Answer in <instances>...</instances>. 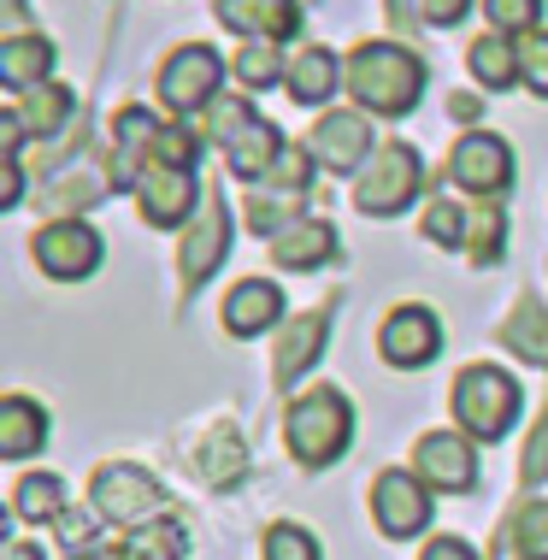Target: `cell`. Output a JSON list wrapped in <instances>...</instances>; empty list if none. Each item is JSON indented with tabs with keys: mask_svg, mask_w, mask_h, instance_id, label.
Here are the masks:
<instances>
[{
	"mask_svg": "<svg viewBox=\"0 0 548 560\" xmlns=\"http://www.w3.org/2000/svg\"><path fill=\"white\" fill-rule=\"evenodd\" d=\"M348 95L360 101V113L377 118H407L424 101V66L401 42H360L348 54Z\"/></svg>",
	"mask_w": 548,
	"mask_h": 560,
	"instance_id": "cell-1",
	"label": "cell"
},
{
	"mask_svg": "<svg viewBox=\"0 0 548 560\" xmlns=\"http://www.w3.org/2000/svg\"><path fill=\"white\" fill-rule=\"evenodd\" d=\"M348 436H354V407H348V396L337 384L307 389V396L283 413V448H289V460L307 466V472L342 460Z\"/></svg>",
	"mask_w": 548,
	"mask_h": 560,
	"instance_id": "cell-2",
	"label": "cell"
},
{
	"mask_svg": "<svg viewBox=\"0 0 548 560\" xmlns=\"http://www.w3.org/2000/svg\"><path fill=\"white\" fill-rule=\"evenodd\" d=\"M207 136L224 148V165H231L236 177H248V184H266L271 160L283 154V136L271 130L242 95H236V101H231V95L212 101V107H207Z\"/></svg>",
	"mask_w": 548,
	"mask_h": 560,
	"instance_id": "cell-3",
	"label": "cell"
},
{
	"mask_svg": "<svg viewBox=\"0 0 548 560\" xmlns=\"http://www.w3.org/2000/svg\"><path fill=\"white\" fill-rule=\"evenodd\" d=\"M454 419H460V431L471 443H501V436L513 431V419H520V384H513L501 366H466L454 377Z\"/></svg>",
	"mask_w": 548,
	"mask_h": 560,
	"instance_id": "cell-4",
	"label": "cell"
},
{
	"mask_svg": "<svg viewBox=\"0 0 548 560\" xmlns=\"http://www.w3.org/2000/svg\"><path fill=\"white\" fill-rule=\"evenodd\" d=\"M419 189H424V154L413 142H384L365 160V172L354 184V207L365 219H395L419 201Z\"/></svg>",
	"mask_w": 548,
	"mask_h": 560,
	"instance_id": "cell-5",
	"label": "cell"
},
{
	"mask_svg": "<svg viewBox=\"0 0 548 560\" xmlns=\"http://www.w3.org/2000/svg\"><path fill=\"white\" fill-rule=\"evenodd\" d=\"M89 508L101 513L106 525H125V532H142V525H154L165 513V490L154 472H142V466L130 460H106L95 478H89Z\"/></svg>",
	"mask_w": 548,
	"mask_h": 560,
	"instance_id": "cell-6",
	"label": "cell"
},
{
	"mask_svg": "<svg viewBox=\"0 0 548 560\" xmlns=\"http://www.w3.org/2000/svg\"><path fill=\"white\" fill-rule=\"evenodd\" d=\"M224 89V54L212 42H183L172 48V59L160 66V101L172 107L177 118H195L219 101Z\"/></svg>",
	"mask_w": 548,
	"mask_h": 560,
	"instance_id": "cell-7",
	"label": "cell"
},
{
	"mask_svg": "<svg viewBox=\"0 0 548 560\" xmlns=\"http://www.w3.org/2000/svg\"><path fill=\"white\" fill-rule=\"evenodd\" d=\"M372 520L377 532L407 542L419 537L424 525L436 520V502H431V483H424L419 472H407V466H389V472L372 478Z\"/></svg>",
	"mask_w": 548,
	"mask_h": 560,
	"instance_id": "cell-8",
	"label": "cell"
},
{
	"mask_svg": "<svg viewBox=\"0 0 548 560\" xmlns=\"http://www.w3.org/2000/svg\"><path fill=\"white\" fill-rule=\"evenodd\" d=\"M30 254H36V266L48 271V278L78 283V278H89V271H101L106 242H101L95 224H83V219H54V224H42V231L30 236Z\"/></svg>",
	"mask_w": 548,
	"mask_h": 560,
	"instance_id": "cell-9",
	"label": "cell"
},
{
	"mask_svg": "<svg viewBox=\"0 0 548 560\" xmlns=\"http://www.w3.org/2000/svg\"><path fill=\"white\" fill-rule=\"evenodd\" d=\"M448 177L460 184L471 201H495L513 184V148L495 130H466L448 154Z\"/></svg>",
	"mask_w": 548,
	"mask_h": 560,
	"instance_id": "cell-10",
	"label": "cell"
},
{
	"mask_svg": "<svg viewBox=\"0 0 548 560\" xmlns=\"http://www.w3.org/2000/svg\"><path fill=\"white\" fill-rule=\"evenodd\" d=\"M377 354H384L395 372L431 366V360L443 354V319H436L431 307H419V301H407V307H395L384 319V330H377Z\"/></svg>",
	"mask_w": 548,
	"mask_h": 560,
	"instance_id": "cell-11",
	"label": "cell"
},
{
	"mask_svg": "<svg viewBox=\"0 0 548 560\" xmlns=\"http://www.w3.org/2000/svg\"><path fill=\"white\" fill-rule=\"evenodd\" d=\"M413 472L443 495H466L478 483V454L466 431H424L413 443Z\"/></svg>",
	"mask_w": 548,
	"mask_h": 560,
	"instance_id": "cell-12",
	"label": "cell"
},
{
	"mask_svg": "<svg viewBox=\"0 0 548 560\" xmlns=\"http://www.w3.org/2000/svg\"><path fill=\"white\" fill-rule=\"evenodd\" d=\"M224 248H231V207H224V195L212 189V195H207V207H201V219L189 224V236H183V248H177L183 290H189V295L201 290L212 271L224 266Z\"/></svg>",
	"mask_w": 548,
	"mask_h": 560,
	"instance_id": "cell-13",
	"label": "cell"
},
{
	"mask_svg": "<svg viewBox=\"0 0 548 560\" xmlns=\"http://www.w3.org/2000/svg\"><path fill=\"white\" fill-rule=\"evenodd\" d=\"M307 154L318 160V172H354L372 160V125L365 113H325L307 130Z\"/></svg>",
	"mask_w": 548,
	"mask_h": 560,
	"instance_id": "cell-14",
	"label": "cell"
},
{
	"mask_svg": "<svg viewBox=\"0 0 548 560\" xmlns=\"http://www.w3.org/2000/svg\"><path fill=\"white\" fill-rule=\"evenodd\" d=\"M219 24L248 42H283L301 36V0H219Z\"/></svg>",
	"mask_w": 548,
	"mask_h": 560,
	"instance_id": "cell-15",
	"label": "cell"
},
{
	"mask_svg": "<svg viewBox=\"0 0 548 560\" xmlns=\"http://www.w3.org/2000/svg\"><path fill=\"white\" fill-rule=\"evenodd\" d=\"M136 207L154 231H177L195 207V172H172V165H148L142 189H136Z\"/></svg>",
	"mask_w": 548,
	"mask_h": 560,
	"instance_id": "cell-16",
	"label": "cell"
},
{
	"mask_svg": "<svg viewBox=\"0 0 548 560\" xmlns=\"http://www.w3.org/2000/svg\"><path fill=\"white\" fill-rule=\"evenodd\" d=\"M325 342H330V319H325V313L283 319V337H278V348H271V377H278V384L307 377L318 366V354H325Z\"/></svg>",
	"mask_w": 548,
	"mask_h": 560,
	"instance_id": "cell-17",
	"label": "cell"
},
{
	"mask_svg": "<svg viewBox=\"0 0 548 560\" xmlns=\"http://www.w3.org/2000/svg\"><path fill=\"white\" fill-rule=\"evenodd\" d=\"M337 89H348V66L337 59V48L313 42V48H301L295 59H289V101H301V107H325Z\"/></svg>",
	"mask_w": 548,
	"mask_h": 560,
	"instance_id": "cell-18",
	"label": "cell"
},
{
	"mask_svg": "<svg viewBox=\"0 0 548 560\" xmlns=\"http://www.w3.org/2000/svg\"><path fill=\"white\" fill-rule=\"evenodd\" d=\"M283 319V290L271 278H242L231 295H224V330L231 337H260Z\"/></svg>",
	"mask_w": 548,
	"mask_h": 560,
	"instance_id": "cell-19",
	"label": "cell"
},
{
	"mask_svg": "<svg viewBox=\"0 0 548 560\" xmlns=\"http://www.w3.org/2000/svg\"><path fill=\"white\" fill-rule=\"evenodd\" d=\"M330 254H337V224L330 219H295L278 242H271L278 271H313V266H325Z\"/></svg>",
	"mask_w": 548,
	"mask_h": 560,
	"instance_id": "cell-20",
	"label": "cell"
},
{
	"mask_svg": "<svg viewBox=\"0 0 548 560\" xmlns=\"http://www.w3.org/2000/svg\"><path fill=\"white\" fill-rule=\"evenodd\" d=\"M313 189H271V184H254L248 195H242V224H248L254 236H271L278 242L295 219H307L301 207H307Z\"/></svg>",
	"mask_w": 548,
	"mask_h": 560,
	"instance_id": "cell-21",
	"label": "cell"
},
{
	"mask_svg": "<svg viewBox=\"0 0 548 560\" xmlns=\"http://www.w3.org/2000/svg\"><path fill=\"white\" fill-rule=\"evenodd\" d=\"M54 71V42L48 36H7L0 42V83L12 89V95H30V89H42Z\"/></svg>",
	"mask_w": 548,
	"mask_h": 560,
	"instance_id": "cell-22",
	"label": "cell"
},
{
	"mask_svg": "<svg viewBox=\"0 0 548 560\" xmlns=\"http://www.w3.org/2000/svg\"><path fill=\"white\" fill-rule=\"evenodd\" d=\"M189 466H195V478H201V483H212V490H231V483L248 472V448H242L236 425H212L201 436V448L189 454Z\"/></svg>",
	"mask_w": 548,
	"mask_h": 560,
	"instance_id": "cell-23",
	"label": "cell"
},
{
	"mask_svg": "<svg viewBox=\"0 0 548 560\" xmlns=\"http://www.w3.org/2000/svg\"><path fill=\"white\" fill-rule=\"evenodd\" d=\"M42 443H48V413L30 396L0 401V454H7V460H30Z\"/></svg>",
	"mask_w": 548,
	"mask_h": 560,
	"instance_id": "cell-24",
	"label": "cell"
},
{
	"mask_svg": "<svg viewBox=\"0 0 548 560\" xmlns=\"http://www.w3.org/2000/svg\"><path fill=\"white\" fill-rule=\"evenodd\" d=\"M466 66H471V78H478L483 89H513L520 83V42L490 30V36H478L466 48Z\"/></svg>",
	"mask_w": 548,
	"mask_h": 560,
	"instance_id": "cell-25",
	"label": "cell"
},
{
	"mask_svg": "<svg viewBox=\"0 0 548 560\" xmlns=\"http://www.w3.org/2000/svg\"><path fill=\"white\" fill-rule=\"evenodd\" d=\"M19 125L24 136H59V130H71L66 118H71V89L66 83H42V89H30V95H19Z\"/></svg>",
	"mask_w": 548,
	"mask_h": 560,
	"instance_id": "cell-26",
	"label": "cell"
},
{
	"mask_svg": "<svg viewBox=\"0 0 548 560\" xmlns=\"http://www.w3.org/2000/svg\"><path fill=\"white\" fill-rule=\"evenodd\" d=\"M501 342H508L520 360H530V366H548V307H543V301L520 295L513 319L501 325Z\"/></svg>",
	"mask_w": 548,
	"mask_h": 560,
	"instance_id": "cell-27",
	"label": "cell"
},
{
	"mask_svg": "<svg viewBox=\"0 0 548 560\" xmlns=\"http://www.w3.org/2000/svg\"><path fill=\"white\" fill-rule=\"evenodd\" d=\"M66 513V478H54V472H24L19 478V490H12V520H24V525H42V520H59Z\"/></svg>",
	"mask_w": 548,
	"mask_h": 560,
	"instance_id": "cell-28",
	"label": "cell"
},
{
	"mask_svg": "<svg viewBox=\"0 0 548 560\" xmlns=\"http://www.w3.org/2000/svg\"><path fill=\"white\" fill-rule=\"evenodd\" d=\"M231 71H236L242 89H278V83H289V66H283L278 42H248V48H236Z\"/></svg>",
	"mask_w": 548,
	"mask_h": 560,
	"instance_id": "cell-29",
	"label": "cell"
},
{
	"mask_svg": "<svg viewBox=\"0 0 548 560\" xmlns=\"http://www.w3.org/2000/svg\"><path fill=\"white\" fill-rule=\"evenodd\" d=\"M501 242H508V213L495 201H478L466 219V254L471 266H495L501 260Z\"/></svg>",
	"mask_w": 548,
	"mask_h": 560,
	"instance_id": "cell-30",
	"label": "cell"
},
{
	"mask_svg": "<svg viewBox=\"0 0 548 560\" xmlns=\"http://www.w3.org/2000/svg\"><path fill=\"white\" fill-rule=\"evenodd\" d=\"M130 555L136 560H183V555H189V532H183L172 513H160L154 525L130 532Z\"/></svg>",
	"mask_w": 548,
	"mask_h": 560,
	"instance_id": "cell-31",
	"label": "cell"
},
{
	"mask_svg": "<svg viewBox=\"0 0 548 560\" xmlns=\"http://www.w3.org/2000/svg\"><path fill=\"white\" fill-rule=\"evenodd\" d=\"M54 537H59V549H66V555L95 560L101 555V513L95 508H66L54 520Z\"/></svg>",
	"mask_w": 548,
	"mask_h": 560,
	"instance_id": "cell-32",
	"label": "cell"
},
{
	"mask_svg": "<svg viewBox=\"0 0 548 560\" xmlns=\"http://www.w3.org/2000/svg\"><path fill=\"white\" fill-rule=\"evenodd\" d=\"M106 172H66V184H48L42 195V207H54V213H78V207H95L113 195V184H101Z\"/></svg>",
	"mask_w": 548,
	"mask_h": 560,
	"instance_id": "cell-33",
	"label": "cell"
},
{
	"mask_svg": "<svg viewBox=\"0 0 548 560\" xmlns=\"http://www.w3.org/2000/svg\"><path fill=\"white\" fill-rule=\"evenodd\" d=\"M513 560H548V502H525L513 513Z\"/></svg>",
	"mask_w": 548,
	"mask_h": 560,
	"instance_id": "cell-34",
	"label": "cell"
},
{
	"mask_svg": "<svg viewBox=\"0 0 548 560\" xmlns=\"http://www.w3.org/2000/svg\"><path fill=\"white\" fill-rule=\"evenodd\" d=\"M195 160H201V136L189 130V118H177V125H160V136H154V165L195 172Z\"/></svg>",
	"mask_w": 548,
	"mask_h": 560,
	"instance_id": "cell-35",
	"label": "cell"
},
{
	"mask_svg": "<svg viewBox=\"0 0 548 560\" xmlns=\"http://www.w3.org/2000/svg\"><path fill=\"white\" fill-rule=\"evenodd\" d=\"M466 207H454V201H431V207H424V224H419V231L424 236H431L436 242V248H466Z\"/></svg>",
	"mask_w": 548,
	"mask_h": 560,
	"instance_id": "cell-36",
	"label": "cell"
},
{
	"mask_svg": "<svg viewBox=\"0 0 548 560\" xmlns=\"http://www.w3.org/2000/svg\"><path fill=\"white\" fill-rule=\"evenodd\" d=\"M483 12H490V30H501V36H530L543 24V0H483Z\"/></svg>",
	"mask_w": 548,
	"mask_h": 560,
	"instance_id": "cell-37",
	"label": "cell"
},
{
	"mask_svg": "<svg viewBox=\"0 0 548 560\" xmlns=\"http://www.w3.org/2000/svg\"><path fill=\"white\" fill-rule=\"evenodd\" d=\"M513 42H520V83L548 101V30H530V36H513Z\"/></svg>",
	"mask_w": 548,
	"mask_h": 560,
	"instance_id": "cell-38",
	"label": "cell"
},
{
	"mask_svg": "<svg viewBox=\"0 0 548 560\" xmlns=\"http://www.w3.org/2000/svg\"><path fill=\"white\" fill-rule=\"evenodd\" d=\"M260 549H266V560H318V537L301 532V525H289V520H278Z\"/></svg>",
	"mask_w": 548,
	"mask_h": 560,
	"instance_id": "cell-39",
	"label": "cell"
},
{
	"mask_svg": "<svg viewBox=\"0 0 548 560\" xmlns=\"http://www.w3.org/2000/svg\"><path fill=\"white\" fill-rule=\"evenodd\" d=\"M520 483H548V413L537 419V431H530V443L520 454Z\"/></svg>",
	"mask_w": 548,
	"mask_h": 560,
	"instance_id": "cell-40",
	"label": "cell"
},
{
	"mask_svg": "<svg viewBox=\"0 0 548 560\" xmlns=\"http://www.w3.org/2000/svg\"><path fill=\"white\" fill-rule=\"evenodd\" d=\"M466 12H471V0H419V19H424V24H436V30L460 24Z\"/></svg>",
	"mask_w": 548,
	"mask_h": 560,
	"instance_id": "cell-41",
	"label": "cell"
},
{
	"mask_svg": "<svg viewBox=\"0 0 548 560\" xmlns=\"http://www.w3.org/2000/svg\"><path fill=\"white\" fill-rule=\"evenodd\" d=\"M419 560H478V549L460 537H436V542H424V555Z\"/></svg>",
	"mask_w": 548,
	"mask_h": 560,
	"instance_id": "cell-42",
	"label": "cell"
},
{
	"mask_svg": "<svg viewBox=\"0 0 548 560\" xmlns=\"http://www.w3.org/2000/svg\"><path fill=\"white\" fill-rule=\"evenodd\" d=\"M19 201H24V165H19V160H7V177H0V207L12 213Z\"/></svg>",
	"mask_w": 548,
	"mask_h": 560,
	"instance_id": "cell-43",
	"label": "cell"
},
{
	"mask_svg": "<svg viewBox=\"0 0 548 560\" xmlns=\"http://www.w3.org/2000/svg\"><path fill=\"white\" fill-rule=\"evenodd\" d=\"M7 560H48V555H42L36 542H12V549H7Z\"/></svg>",
	"mask_w": 548,
	"mask_h": 560,
	"instance_id": "cell-44",
	"label": "cell"
},
{
	"mask_svg": "<svg viewBox=\"0 0 548 560\" xmlns=\"http://www.w3.org/2000/svg\"><path fill=\"white\" fill-rule=\"evenodd\" d=\"M95 560H136V555H130V542H125V549H101Z\"/></svg>",
	"mask_w": 548,
	"mask_h": 560,
	"instance_id": "cell-45",
	"label": "cell"
}]
</instances>
